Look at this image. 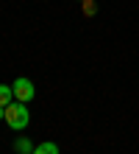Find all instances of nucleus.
<instances>
[{
  "mask_svg": "<svg viewBox=\"0 0 139 154\" xmlns=\"http://www.w3.org/2000/svg\"><path fill=\"white\" fill-rule=\"evenodd\" d=\"M3 121L11 126V129H25L28 126V121H31V115H28V106L22 104V101H11L6 106V118Z\"/></svg>",
  "mask_w": 139,
  "mask_h": 154,
  "instance_id": "f257e3e1",
  "label": "nucleus"
},
{
  "mask_svg": "<svg viewBox=\"0 0 139 154\" xmlns=\"http://www.w3.org/2000/svg\"><path fill=\"white\" fill-rule=\"evenodd\" d=\"M17 149H20V154H31V151H33V149H31V143H28L25 137L17 140Z\"/></svg>",
  "mask_w": 139,
  "mask_h": 154,
  "instance_id": "39448f33",
  "label": "nucleus"
},
{
  "mask_svg": "<svg viewBox=\"0 0 139 154\" xmlns=\"http://www.w3.org/2000/svg\"><path fill=\"white\" fill-rule=\"evenodd\" d=\"M11 90H14V101L28 104L33 98V81H28V79H17L14 84H11Z\"/></svg>",
  "mask_w": 139,
  "mask_h": 154,
  "instance_id": "f03ea898",
  "label": "nucleus"
},
{
  "mask_svg": "<svg viewBox=\"0 0 139 154\" xmlns=\"http://www.w3.org/2000/svg\"><path fill=\"white\" fill-rule=\"evenodd\" d=\"M31 154H59V146L56 143H39Z\"/></svg>",
  "mask_w": 139,
  "mask_h": 154,
  "instance_id": "20e7f679",
  "label": "nucleus"
},
{
  "mask_svg": "<svg viewBox=\"0 0 139 154\" xmlns=\"http://www.w3.org/2000/svg\"><path fill=\"white\" fill-rule=\"evenodd\" d=\"M11 101H14V90L8 84H0V106H8Z\"/></svg>",
  "mask_w": 139,
  "mask_h": 154,
  "instance_id": "7ed1b4c3",
  "label": "nucleus"
},
{
  "mask_svg": "<svg viewBox=\"0 0 139 154\" xmlns=\"http://www.w3.org/2000/svg\"><path fill=\"white\" fill-rule=\"evenodd\" d=\"M0 118H6V106H0Z\"/></svg>",
  "mask_w": 139,
  "mask_h": 154,
  "instance_id": "423d86ee",
  "label": "nucleus"
}]
</instances>
